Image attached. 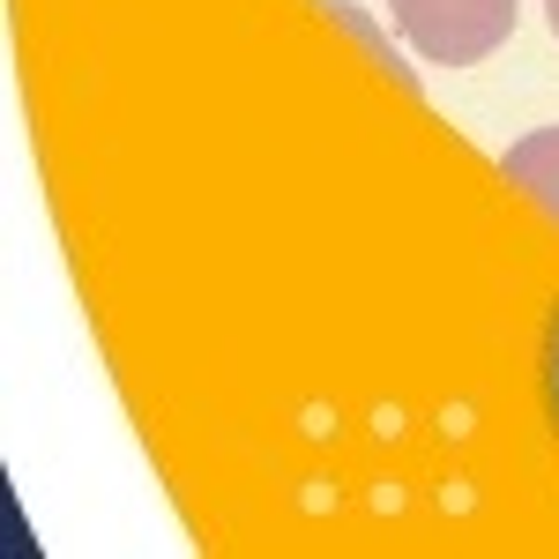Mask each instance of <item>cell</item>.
<instances>
[{
  "label": "cell",
  "instance_id": "1",
  "mask_svg": "<svg viewBox=\"0 0 559 559\" xmlns=\"http://www.w3.org/2000/svg\"><path fill=\"white\" fill-rule=\"evenodd\" d=\"M388 15H395L403 45L418 60H440V68L492 60L515 38V0H388Z\"/></svg>",
  "mask_w": 559,
  "mask_h": 559
},
{
  "label": "cell",
  "instance_id": "2",
  "mask_svg": "<svg viewBox=\"0 0 559 559\" xmlns=\"http://www.w3.org/2000/svg\"><path fill=\"white\" fill-rule=\"evenodd\" d=\"M508 165V179H515L522 194H537L545 210H559V128H537V134H522L515 150L500 157Z\"/></svg>",
  "mask_w": 559,
  "mask_h": 559
},
{
  "label": "cell",
  "instance_id": "3",
  "mask_svg": "<svg viewBox=\"0 0 559 559\" xmlns=\"http://www.w3.org/2000/svg\"><path fill=\"white\" fill-rule=\"evenodd\" d=\"M545 15H552V31H559V0H545Z\"/></svg>",
  "mask_w": 559,
  "mask_h": 559
},
{
  "label": "cell",
  "instance_id": "4",
  "mask_svg": "<svg viewBox=\"0 0 559 559\" xmlns=\"http://www.w3.org/2000/svg\"><path fill=\"white\" fill-rule=\"evenodd\" d=\"M552 373H559V366H552Z\"/></svg>",
  "mask_w": 559,
  "mask_h": 559
}]
</instances>
